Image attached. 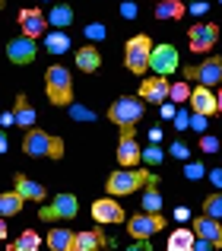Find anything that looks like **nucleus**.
Returning a JSON list of instances; mask_svg holds the SVG:
<instances>
[{
  "instance_id": "f257e3e1",
  "label": "nucleus",
  "mask_w": 222,
  "mask_h": 251,
  "mask_svg": "<svg viewBox=\"0 0 222 251\" xmlns=\"http://www.w3.org/2000/svg\"><path fill=\"white\" fill-rule=\"evenodd\" d=\"M44 86H48V99L51 105H61V108H70L73 105V80H70V70L54 64L44 74Z\"/></svg>"
},
{
  "instance_id": "f03ea898",
  "label": "nucleus",
  "mask_w": 222,
  "mask_h": 251,
  "mask_svg": "<svg viewBox=\"0 0 222 251\" xmlns=\"http://www.w3.org/2000/svg\"><path fill=\"white\" fill-rule=\"evenodd\" d=\"M155 175H149V172H143V169H121V172H111V178H108V194L111 197H124V194H136L140 188H146L149 181H153Z\"/></svg>"
},
{
  "instance_id": "7ed1b4c3",
  "label": "nucleus",
  "mask_w": 222,
  "mask_h": 251,
  "mask_svg": "<svg viewBox=\"0 0 222 251\" xmlns=\"http://www.w3.org/2000/svg\"><path fill=\"white\" fill-rule=\"evenodd\" d=\"M22 150L29 156H51V159H61L64 156V140L61 137H51L44 130H25V140H22Z\"/></svg>"
},
{
  "instance_id": "20e7f679",
  "label": "nucleus",
  "mask_w": 222,
  "mask_h": 251,
  "mask_svg": "<svg viewBox=\"0 0 222 251\" xmlns=\"http://www.w3.org/2000/svg\"><path fill=\"white\" fill-rule=\"evenodd\" d=\"M149 61H153V42L149 35H133L124 48V64H127L130 74H146Z\"/></svg>"
},
{
  "instance_id": "39448f33",
  "label": "nucleus",
  "mask_w": 222,
  "mask_h": 251,
  "mask_svg": "<svg viewBox=\"0 0 222 251\" xmlns=\"http://www.w3.org/2000/svg\"><path fill=\"white\" fill-rule=\"evenodd\" d=\"M108 118L117 124V127H133V124L143 118V99H133V96L117 99V102L108 108Z\"/></svg>"
},
{
  "instance_id": "423d86ee",
  "label": "nucleus",
  "mask_w": 222,
  "mask_h": 251,
  "mask_svg": "<svg viewBox=\"0 0 222 251\" xmlns=\"http://www.w3.org/2000/svg\"><path fill=\"white\" fill-rule=\"evenodd\" d=\"M80 213V203H76L73 194H57L51 203H44L42 210H38V216H42L44 223H54V220H73V216Z\"/></svg>"
},
{
  "instance_id": "0eeeda50",
  "label": "nucleus",
  "mask_w": 222,
  "mask_h": 251,
  "mask_svg": "<svg viewBox=\"0 0 222 251\" xmlns=\"http://www.w3.org/2000/svg\"><path fill=\"white\" fill-rule=\"evenodd\" d=\"M178 64H181V57H178V48H175V45H155V48H153L149 70H153L155 76H165V80H168V74H175Z\"/></svg>"
},
{
  "instance_id": "6e6552de",
  "label": "nucleus",
  "mask_w": 222,
  "mask_h": 251,
  "mask_svg": "<svg viewBox=\"0 0 222 251\" xmlns=\"http://www.w3.org/2000/svg\"><path fill=\"white\" fill-rule=\"evenodd\" d=\"M184 80H197L200 86H206V89H213L216 83H222V61L216 54L206 57L200 67H187L184 70Z\"/></svg>"
},
{
  "instance_id": "1a4fd4ad",
  "label": "nucleus",
  "mask_w": 222,
  "mask_h": 251,
  "mask_svg": "<svg viewBox=\"0 0 222 251\" xmlns=\"http://www.w3.org/2000/svg\"><path fill=\"white\" fill-rule=\"evenodd\" d=\"M187 38H191V51L206 54V51H213V45L219 42V25L216 23H194L191 32H187Z\"/></svg>"
},
{
  "instance_id": "9d476101",
  "label": "nucleus",
  "mask_w": 222,
  "mask_h": 251,
  "mask_svg": "<svg viewBox=\"0 0 222 251\" xmlns=\"http://www.w3.org/2000/svg\"><path fill=\"white\" fill-rule=\"evenodd\" d=\"M162 226H165V220H162V213H136L130 216V235H133L136 242H146L149 235L162 232Z\"/></svg>"
},
{
  "instance_id": "9b49d317",
  "label": "nucleus",
  "mask_w": 222,
  "mask_h": 251,
  "mask_svg": "<svg viewBox=\"0 0 222 251\" xmlns=\"http://www.w3.org/2000/svg\"><path fill=\"white\" fill-rule=\"evenodd\" d=\"M140 159H143V150L136 147L133 127H121V140H117V162H121L124 169H133Z\"/></svg>"
},
{
  "instance_id": "f8f14e48",
  "label": "nucleus",
  "mask_w": 222,
  "mask_h": 251,
  "mask_svg": "<svg viewBox=\"0 0 222 251\" xmlns=\"http://www.w3.org/2000/svg\"><path fill=\"white\" fill-rule=\"evenodd\" d=\"M92 220L102 223V226H117V223H124L127 216H124V207L117 201H111V197H102V201L92 203Z\"/></svg>"
},
{
  "instance_id": "ddd939ff",
  "label": "nucleus",
  "mask_w": 222,
  "mask_h": 251,
  "mask_svg": "<svg viewBox=\"0 0 222 251\" xmlns=\"http://www.w3.org/2000/svg\"><path fill=\"white\" fill-rule=\"evenodd\" d=\"M140 99L143 102H153V105H162L165 99H172V86H168L165 76H146L140 83Z\"/></svg>"
},
{
  "instance_id": "4468645a",
  "label": "nucleus",
  "mask_w": 222,
  "mask_h": 251,
  "mask_svg": "<svg viewBox=\"0 0 222 251\" xmlns=\"http://www.w3.org/2000/svg\"><path fill=\"white\" fill-rule=\"evenodd\" d=\"M38 54L35 48V38H13L10 45H6V57H10V64H32Z\"/></svg>"
},
{
  "instance_id": "2eb2a0df",
  "label": "nucleus",
  "mask_w": 222,
  "mask_h": 251,
  "mask_svg": "<svg viewBox=\"0 0 222 251\" xmlns=\"http://www.w3.org/2000/svg\"><path fill=\"white\" fill-rule=\"evenodd\" d=\"M19 25H22L25 38H38V35H44V29H48V16H44L42 10H22L19 13Z\"/></svg>"
},
{
  "instance_id": "dca6fc26",
  "label": "nucleus",
  "mask_w": 222,
  "mask_h": 251,
  "mask_svg": "<svg viewBox=\"0 0 222 251\" xmlns=\"http://www.w3.org/2000/svg\"><path fill=\"white\" fill-rule=\"evenodd\" d=\"M191 108H194V115L210 118V115H216V111H219V99L213 96V89L197 86V89H194V96H191Z\"/></svg>"
},
{
  "instance_id": "f3484780",
  "label": "nucleus",
  "mask_w": 222,
  "mask_h": 251,
  "mask_svg": "<svg viewBox=\"0 0 222 251\" xmlns=\"http://www.w3.org/2000/svg\"><path fill=\"white\" fill-rule=\"evenodd\" d=\"M194 232H197V239H206V242H213L216 248H222V223L219 220L200 216V220H194Z\"/></svg>"
},
{
  "instance_id": "a211bd4d",
  "label": "nucleus",
  "mask_w": 222,
  "mask_h": 251,
  "mask_svg": "<svg viewBox=\"0 0 222 251\" xmlns=\"http://www.w3.org/2000/svg\"><path fill=\"white\" fill-rule=\"evenodd\" d=\"M13 184H16V194L22 197V201H48V191L38 181L25 178V175H13Z\"/></svg>"
},
{
  "instance_id": "6ab92c4d",
  "label": "nucleus",
  "mask_w": 222,
  "mask_h": 251,
  "mask_svg": "<svg viewBox=\"0 0 222 251\" xmlns=\"http://www.w3.org/2000/svg\"><path fill=\"white\" fill-rule=\"evenodd\" d=\"M194 245H197V232L181 226V229H175V232L168 235L165 251H194Z\"/></svg>"
},
{
  "instance_id": "aec40b11",
  "label": "nucleus",
  "mask_w": 222,
  "mask_h": 251,
  "mask_svg": "<svg viewBox=\"0 0 222 251\" xmlns=\"http://www.w3.org/2000/svg\"><path fill=\"white\" fill-rule=\"evenodd\" d=\"M44 242H48V248L51 251H73V242H76V232H70V229H51V232H48V239H44Z\"/></svg>"
},
{
  "instance_id": "412c9836",
  "label": "nucleus",
  "mask_w": 222,
  "mask_h": 251,
  "mask_svg": "<svg viewBox=\"0 0 222 251\" xmlns=\"http://www.w3.org/2000/svg\"><path fill=\"white\" fill-rule=\"evenodd\" d=\"M13 115H16V124L25 130H35V108L29 105L25 96H16V105H13Z\"/></svg>"
},
{
  "instance_id": "4be33fe9",
  "label": "nucleus",
  "mask_w": 222,
  "mask_h": 251,
  "mask_svg": "<svg viewBox=\"0 0 222 251\" xmlns=\"http://www.w3.org/2000/svg\"><path fill=\"white\" fill-rule=\"evenodd\" d=\"M105 235L99 229H89V232H76V242H73V251H102L105 245Z\"/></svg>"
},
{
  "instance_id": "5701e85b",
  "label": "nucleus",
  "mask_w": 222,
  "mask_h": 251,
  "mask_svg": "<svg viewBox=\"0 0 222 251\" xmlns=\"http://www.w3.org/2000/svg\"><path fill=\"white\" fill-rule=\"evenodd\" d=\"M76 67L86 70V74H95V70L102 67V54H99V48H92V45L80 48V51H76Z\"/></svg>"
},
{
  "instance_id": "b1692460",
  "label": "nucleus",
  "mask_w": 222,
  "mask_h": 251,
  "mask_svg": "<svg viewBox=\"0 0 222 251\" xmlns=\"http://www.w3.org/2000/svg\"><path fill=\"white\" fill-rule=\"evenodd\" d=\"M187 13V6L181 3V0H162L159 6H155V19H181Z\"/></svg>"
},
{
  "instance_id": "393cba45",
  "label": "nucleus",
  "mask_w": 222,
  "mask_h": 251,
  "mask_svg": "<svg viewBox=\"0 0 222 251\" xmlns=\"http://www.w3.org/2000/svg\"><path fill=\"white\" fill-rule=\"evenodd\" d=\"M38 248H42V235H38L35 229H25V232L10 245V251H38Z\"/></svg>"
},
{
  "instance_id": "a878e982",
  "label": "nucleus",
  "mask_w": 222,
  "mask_h": 251,
  "mask_svg": "<svg viewBox=\"0 0 222 251\" xmlns=\"http://www.w3.org/2000/svg\"><path fill=\"white\" fill-rule=\"evenodd\" d=\"M143 210H146V213H162V194H159V188H155V178L146 184V191H143Z\"/></svg>"
},
{
  "instance_id": "bb28decb",
  "label": "nucleus",
  "mask_w": 222,
  "mask_h": 251,
  "mask_svg": "<svg viewBox=\"0 0 222 251\" xmlns=\"http://www.w3.org/2000/svg\"><path fill=\"white\" fill-rule=\"evenodd\" d=\"M48 23H51V25H57V29H67V25L73 23V10H70L67 3H57L54 10L48 13Z\"/></svg>"
},
{
  "instance_id": "cd10ccee",
  "label": "nucleus",
  "mask_w": 222,
  "mask_h": 251,
  "mask_svg": "<svg viewBox=\"0 0 222 251\" xmlns=\"http://www.w3.org/2000/svg\"><path fill=\"white\" fill-rule=\"evenodd\" d=\"M44 48H48L51 54H64V51L70 48V38L64 35V32H48V35H44Z\"/></svg>"
},
{
  "instance_id": "c85d7f7f",
  "label": "nucleus",
  "mask_w": 222,
  "mask_h": 251,
  "mask_svg": "<svg viewBox=\"0 0 222 251\" xmlns=\"http://www.w3.org/2000/svg\"><path fill=\"white\" fill-rule=\"evenodd\" d=\"M19 210H22V197H19L16 191H13V194L6 191V194L0 197V213H3V216H16Z\"/></svg>"
},
{
  "instance_id": "c756f323",
  "label": "nucleus",
  "mask_w": 222,
  "mask_h": 251,
  "mask_svg": "<svg viewBox=\"0 0 222 251\" xmlns=\"http://www.w3.org/2000/svg\"><path fill=\"white\" fill-rule=\"evenodd\" d=\"M203 216H210V220H222V194H210L203 201Z\"/></svg>"
},
{
  "instance_id": "7c9ffc66",
  "label": "nucleus",
  "mask_w": 222,
  "mask_h": 251,
  "mask_svg": "<svg viewBox=\"0 0 222 251\" xmlns=\"http://www.w3.org/2000/svg\"><path fill=\"white\" fill-rule=\"evenodd\" d=\"M191 96H194V89L187 86V80H181V83L172 86V99H175V102H191Z\"/></svg>"
},
{
  "instance_id": "2f4dec72",
  "label": "nucleus",
  "mask_w": 222,
  "mask_h": 251,
  "mask_svg": "<svg viewBox=\"0 0 222 251\" xmlns=\"http://www.w3.org/2000/svg\"><path fill=\"white\" fill-rule=\"evenodd\" d=\"M162 156H165V153H162V147H159V143H153V147H146V150H143V162H146V166H159V162H162Z\"/></svg>"
},
{
  "instance_id": "473e14b6",
  "label": "nucleus",
  "mask_w": 222,
  "mask_h": 251,
  "mask_svg": "<svg viewBox=\"0 0 222 251\" xmlns=\"http://www.w3.org/2000/svg\"><path fill=\"white\" fill-rule=\"evenodd\" d=\"M83 35H86L89 42H102V38H105V25L102 23H89L86 29H83Z\"/></svg>"
},
{
  "instance_id": "72a5a7b5",
  "label": "nucleus",
  "mask_w": 222,
  "mask_h": 251,
  "mask_svg": "<svg viewBox=\"0 0 222 251\" xmlns=\"http://www.w3.org/2000/svg\"><path fill=\"white\" fill-rule=\"evenodd\" d=\"M70 118H76V121H95V111L83 108V105H70Z\"/></svg>"
},
{
  "instance_id": "f704fd0d",
  "label": "nucleus",
  "mask_w": 222,
  "mask_h": 251,
  "mask_svg": "<svg viewBox=\"0 0 222 251\" xmlns=\"http://www.w3.org/2000/svg\"><path fill=\"white\" fill-rule=\"evenodd\" d=\"M184 175L191 178V181H197V178H203V175H210V172H206L203 166H200V162H187L184 166Z\"/></svg>"
},
{
  "instance_id": "c9c22d12",
  "label": "nucleus",
  "mask_w": 222,
  "mask_h": 251,
  "mask_svg": "<svg viewBox=\"0 0 222 251\" xmlns=\"http://www.w3.org/2000/svg\"><path fill=\"white\" fill-rule=\"evenodd\" d=\"M168 153L175 156V159H184L187 162V156H191V150H187V143H181V140H175L172 147H168Z\"/></svg>"
},
{
  "instance_id": "e433bc0d",
  "label": "nucleus",
  "mask_w": 222,
  "mask_h": 251,
  "mask_svg": "<svg viewBox=\"0 0 222 251\" xmlns=\"http://www.w3.org/2000/svg\"><path fill=\"white\" fill-rule=\"evenodd\" d=\"M200 150H203V153H216V150H219V140H216V137H200Z\"/></svg>"
},
{
  "instance_id": "4c0bfd02",
  "label": "nucleus",
  "mask_w": 222,
  "mask_h": 251,
  "mask_svg": "<svg viewBox=\"0 0 222 251\" xmlns=\"http://www.w3.org/2000/svg\"><path fill=\"white\" fill-rule=\"evenodd\" d=\"M191 130L203 134V130H206V118H203V115H191Z\"/></svg>"
},
{
  "instance_id": "58836bf2",
  "label": "nucleus",
  "mask_w": 222,
  "mask_h": 251,
  "mask_svg": "<svg viewBox=\"0 0 222 251\" xmlns=\"http://www.w3.org/2000/svg\"><path fill=\"white\" fill-rule=\"evenodd\" d=\"M175 127H178V130H187V127H191V118H187V111H178V115H175Z\"/></svg>"
},
{
  "instance_id": "ea45409f",
  "label": "nucleus",
  "mask_w": 222,
  "mask_h": 251,
  "mask_svg": "<svg viewBox=\"0 0 222 251\" xmlns=\"http://www.w3.org/2000/svg\"><path fill=\"white\" fill-rule=\"evenodd\" d=\"M136 13H140V10H136V3H124V6H121V16H124V19H133Z\"/></svg>"
},
{
  "instance_id": "a19ab883",
  "label": "nucleus",
  "mask_w": 222,
  "mask_h": 251,
  "mask_svg": "<svg viewBox=\"0 0 222 251\" xmlns=\"http://www.w3.org/2000/svg\"><path fill=\"white\" fill-rule=\"evenodd\" d=\"M0 124H3V127H10V124H16V115H13V111H3V115H0Z\"/></svg>"
},
{
  "instance_id": "79ce46f5",
  "label": "nucleus",
  "mask_w": 222,
  "mask_h": 251,
  "mask_svg": "<svg viewBox=\"0 0 222 251\" xmlns=\"http://www.w3.org/2000/svg\"><path fill=\"white\" fill-rule=\"evenodd\" d=\"M216 245L213 242H206V239H197V245H194V251H213Z\"/></svg>"
},
{
  "instance_id": "37998d69",
  "label": "nucleus",
  "mask_w": 222,
  "mask_h": 251,
  "mask_svg": "<svg viewBox=\"0 0 222 251\" xmlns=\"http://www.w3.org/2000/svg\"><path fill=\"white\" fill-rule=\"evenodd\" d=\"M187 10H191L194 16H200V13H206V3H191V6H187Z\"/></svg>"
},
{
  "instance_id": "c03bdc74",
  "label": "nucleus",
  "mask_w": 222,
  "mask_h": 251,
  "mask_svg": "<svg viewBox=\"0 0 222 251\" xmlns=\"http://www.w3.org/2000/svg\"><path fill=\"white\" fill-rule=\"evenodd\" d=\"M210 178H213V184H219V188H222V169H213Z\"/></svg>"
},
{
  "instance_id": "a18cd8bd",
  "label": "nucleus",
  "mask_w": 222,
  "mask_h": 251,
  "mask_svg": "<svg viewBox=\"0 0 222 251\" xmlns=\"http://www.w3.org/2000/svg\"><path fill=\"white\" fill-rule=\"evenodd\" d=\"M178 111H175V105H162V118H175Z\"/></svg>"
},
{
  "instance_id": "49530a36",
  "label": "nucleus",
  "mask_w": 222,
  "mask_h": 251,
  "mask_svg": "<svg viewBox=\"0 0 222 251\" xmlns=\"http://www.w3.org/2000/svg\"><path fill=\"white\" fill-rule=\"evenodd\" d=\"M127 251H149V248H146V245H130Z\"/></svg>"
},
{
  "instance_id": "de8ad7c7",
  "label": "nucleus",
  "mask_w": 222,
  "mask_h": 251,
  "mask_svg": "<svg viewBox=\"0 0 222 251\" xmlns=\"http://www.w3.org/2000/svg\"><path fill=\"white\" fill-rule=\"evenodd\" d=\"M216 99H219V111H222V92H219V96H216Z\"/></svg>"
}]
</instances>
